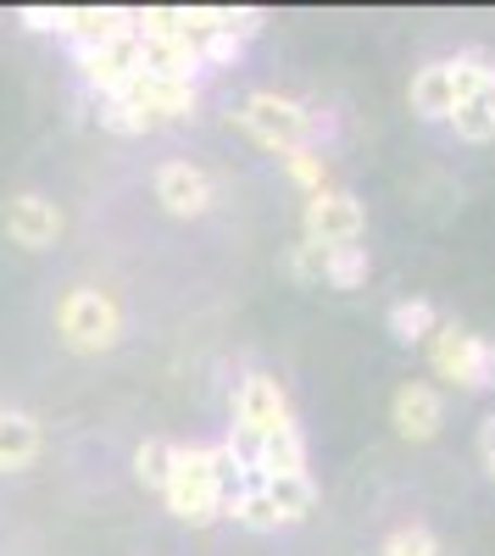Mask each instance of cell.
I'll return each mask as SVG.
<instances>
[{
	"instance_id": "1",
	"label": "cell",
	"mask_w": 495,
	"mask_h": 556,
	"mask_svg": "<svg viewBox=\"0 0 495 556\" xmlns=\"http://www.w3.org/2000/svg\"><path fill=\"white\" fill-rule=\"evenodd\" d=\"M234 490H245L234 456L223 445H173V468H167V484H162V506L190 523V529H206L229 513Z\"/></svg>"
},
{
	"instance_id": "2",
	"label": "cell",
	"mask_w": 495,
	"mask_h": 556,
	"mask_svg": "<svg viewBox=\"0 0 495 556\" xmlns=\"http://www.w3.org/2000/svg\"><path fill=\"white\" fill-rule=\"evenodd\" d=\"M51 323H56V340H62L73 356H106V351H117L123 334H128V317H123L117 295L101 290V285H73V290H62Z\"/></svg>"
},
{
	"instance_id": "3",
	"label": "cell",
	"mask_w": 495,
	"mask_h": 556,
	"mask_svg": "<svg viewBox=\"0 0 495 556\" xmlns=\"http://www.w3.org/2000/svg\"><path fill=\"white\" fill-rule=\"evenodd\" d=\"M229 117L240 123L245 139H256V146L274 151V156H290V151L312 146V134H318V117H312L301 101L279 96V89H251Z\"/></svg>"
},
{
	"instance_id": "4",
	"label": "cell",
	"mask_w": 495,
	"mask_h": 556,
	"mask_svg": "<svg viewBox=\"0 0 495 556\" xmlns=\"http://www.w3.org/2000/svg\"><path fill=\"white\" fill-rule=\"evenodd\" d=\"M229 417H234L229 434H240V440H251V445H267V440H279V434L301 429V424H295V406H290V395H284V384H279L274 374H262V367H251V374L234 384Z\"/></svg>"
},
{
	"instance_id": "5",
	"label": "cell",
	"mask_w": 495,
	"mask_h": 556,
	"mask_svg": "<svg viewBox=\"0 0 495 556\" xmlns=\"http://www.w3.org/2000/svg\"><path fill=\"white\" fill-rule=\"evenodd\" d=\"M429 367L440 379H452L457 390H495V340L462 329V323H440L429 334Z\"/></svg>"
},
{
	"instance_id": "6",
	"label": "cell",
	"mask_w": 495,
	"mask_h": 556,
	"mask_svg": "<svg viewBox=\"0 0 495 556\" xmlns=\"http://www.w3.org/2000/svg\"><path fill=\"white\" fill-rule=\"evenodd\" d=\"M62 228H67V212L45 190H12L0 201V235H7V245H17L28 256L51 251L62 240Z\"/></svg>"
},
{
	"instance_id": "7",
	"label": "cell",
	"mask_w": 495,
	"mask_h": 556,
	"mask_svg": "<svg viewBox=\"0 0 495 556\" xmlns=\"http://www.w3.org/2000/svg\"><path fill=\"white\" fill-rule=\"evenodd\" d=\"M301 228H306V240L312 245H323V251H340V245H363L368 235V212L363 201H356L351 190H318V195H306L301 206Z\"/></svg>"
},
{
	"instance_id": "8",
	"label": "cell",
	"mask_w": 495,
	"mask_h": 556,
	"mask_svg": "<svg viewBox=\"0 0 495 556\" xmlns=\"http://www.w3.org/2000/svg\"><path fill=\"white\" fill-rule=\"evenodd\" d=\"M151 195H156V206L167 217L195 223V217H206L217 206V178L201 162H190V156H167L156 167V178H151Z\"/></svg>"
},
{
	"instance_id": "9",
	"label": "cell",
	"mask_w": 495,
	"mask_h": 556,
	"mask_svg": "<svg viewBox=\"0 0 495 556\" xmlns=\"http://www.w3.org/2000/svg\"><path fill=\"white\" fill-rule=\"evenodd\" d=\"M106 101H123L128 112H140V117L156 128V123H185V117H195L201 89H195V84H178V78L128 73V84L117 89V96H106Z\"/></svg>"
},
{
	"instance_id": "10",
	"label": "cell",
	"mask_w": 495,
	"mask_h": 556,
	"mask_svg": "<svg viewBox=\"0 0 495 556\" xmlns=\"http://www.w3.org/2000/svg\"><path fill=\"white\" fill-rule=\"evenodd\" d=\"M73 67L89 89H101V101H106L128 84V73H140V39L128 28V34L101 39V45H73Z\"/></svg>"
},
{
	"instance_id": "11",
	"label": "cell",
	"mask_w": 495,
	"mask_h": 556,
	"mask_svg": "<svg viewBox=\"0 0 495 556\" xmlns=\"http://www.w3.org/2000/svg\"><path fill=\"white\" fill-rule=\"evenodd\" d=\"M134 39H140V73L195 84V73H201V51H195L185 34H167V28H134Z\"/></svg>"
},
{
	"instance_id": "12",
	"label": "cell",
	"mask_w": 495,
	"mask_h": 556,
	"mask_svg": "<svg viewBox=\"0 0 495 556\" xmlns=\"http://www.w3.org/2000/svg\"><path fill=\"white\" fill-rule=\"evenodd\" d=\"M390 424H395V434H401V440H412V445L434 440V434H440V424H445V401H440V390H434V384H423V379L401 384V390H395V401H390Z\"/></svg>"
},
{
	"instance_id": "13",
	"label": "cell",
	"mask_w": 495,
	"mask_h": 556,
	"mask_svg": "<svg viewBox=\"0 0 495 556\" xmlns=\"http://www.w3.org/2000/svg\"><path fill=\"white\" fill-rule=\"evenodd\" d=\"M45 451L39 417L23 406H0V473H28Z\"/></svg>"
},
{
	"instance_id": "14",
	"label": "cell",
	"mask_w": 495,
	"mask_h": 556,
	"mask_svg": "<svg viewBox=\"0 0 495 556\" xmlns=\"http://www.w3.org/2000/svg\"><path fill=\"white\" fill-rule=\"evenodd\" d=\"M407 101L423 123H445L457 112V84H452V62H423L412 73V89H407Z\"/></svg>"
},
{
	"instance_id": "15",
	"label": "cell",
	"mask_w": 495,
	"mask_h": 556,
	"mask_svg": "<svg viewBox=\"0 0 495 556\" xmlns=\"http://www.w3.org/2000/svg\"><path fill=\"white\" fill-rule=\"evenodd\" d=\"M262 495L279 506L284 529L290 523H306L312 506H318V484H312V473H279V479H262Z\"/></svg>"
},
{
	"instance_id": "16",
	"label": "cell",
	"mask_w": 495,
	"mask_h": 556,
	"mask_svg": "<svg viewBox=\"0 0 495 556\" xmlns=\"http://www.w3.org/2000/svg\"><path fill=\"white\" fill-rule=\"evenodd\" d=\"M134 28V12H117V7H67V39L73 45H101V39H117Z\"/></svg>"
},
{
	"instance_id": "17",
	"label": "cell",
	"mask_w": 495,
	"mask_h": 556,
	"mask_svg": "<svg viewBox=\"0 0 495 556\" xmlns=\"http://www.w3.org/2000/svg\"><path fill=\"white\" fill-rule=\"evenodd\" d=\"M223 518H234V529H245V534H279V529H284L279 506L262 495V484L234 490V501H229V513H223Z\"/></svg>"
},
{
	"instance_id": "18",
	"label": "cell",
	"mask_w": 495,
	"mask_h": 556,
	"mask_svg": "<svg viewBox=\"0 0 495 556\" xmlns=\"http://www.w3.org/2000/svg\"><path fill=\"white\" fill-rule=\"evenodd\" d=\"M445 123H452L468 146H490V139H495V84L479 89V96H468V101H457V112Z\"/></svg>"
},
{
	"instance_id": "19",
	"label": "cell",
	"mask_w": 495,
	"mask_h": 556,
	"mask_svg": "<svg viewBox=\"0 0 495 556\" xmlns=\"http://www.w3.org/2000/svg\"><path fill=\"white\" fill-rule=\"evenodd\" d=\"M440 329V312L429 306V301H395L390 306V334L401 340V345H429V334Z\"/></svg>"
},
{
	"instance_id": "20",
	"label": "cell",
	"mask_w": 495,
	"mask_h": 556,
	"mask_svg": "<svg viewBox=\"0 0 495 556\" xmlns=\"http://www.w3.org/2000/svg\"><path fill=\"white\" fill-rule=\"evenodd\" d=\"M279 162H284V173H290L295 190H306V195L329 190V156H323V146H301V151H290V156H279Z\"/></svg>"
},
{
	"instance_id": "21",
	"label": "cell",
	"mask_w": 495,
	"mask_h": 556,
	"mask_svg": "<svg viewBox=\"0 0 495 556\" xmlns=\"http://www.w3.org/2000/svg\"><path fill=\"white\" fill-rule=\"evenodd\" d=\"M368 245H340V251H329V278L323 285L329 290H363L368 285Z\"/></svg>"
},
{
	"instance_id": "22",
	"label": "cell",
	"mask_w": 495,
	"mask_h": 556,
	"mask_svg": "<svg viewBox=\"0 0 495 556\" xmlns=\"http://www.w3.org/2000/svg\"><path fill=\"white\" fill-rule=\"evenodd\" d=\"M167 468H173V440H145L140 451H134V479H140L151 495H162Z\"/></svg>"
},
{
	"instance_id": "23",
	"label": "cell",
	"mask_w": 495,
	"mask_h": 556,
	"mask_svg": "<svg viewBox=\"0 0 495 556\" xmlns=\"http://www.w3.org/2000/svg\"><path fill=\"white\" fill-rule=\"evenodd\" d=\"M452 84H457V101H468L495 84V62L484 51H462V56H452Z\"/></svg>"
},
{
	"instance_id": "24",
	"label": "cell",
	"mask_w": 495,
	"mask_h": 556,
	"mask_svg": "<svg viewBox=\"0 0 495 556\" xmlns=\"http://www.w3.org/2000/svg\"><path fill=\"white\" fill-rule=\"evenodd\" d=\"M290 278H295V285H312V290H318L323 278H329V251L312 245V240L290 245Z\"/></svg>"
},
{
	"instance_id": "25",
	"label": "cell",
	"mask_w": 495,
	"mask_h": 556,
	"mask_svg": "<svg viewBox=\"0 0 495 556\" xmlns=\"http://www.w3.org/2000/svg\"><path fill=\"white\" fill-rule=\"evenodd\" d=\"M379 556H440V540H434L423 523H407V529H395V534L384 540Z\"/></svg>"
},
{
	"instance_id": "26",
	"label": "cell",
	"mask_w": 495,
	"mask_h": 556,
	"mask_svg": "<svg viewBox=\"0 0 495 556\" xmlns=\"http://www.w3.org/2000/svg\"><path fill=\"white\" fill-rule=\"evenodd\" d=\"M101 128H106V134H128V139L151 134V123H145L140 112H128L123 101H101Z\"/></svg>"
},
{
	"instance_id": "27",
	"label": "cell",
	"mask_w": 495,
	"mask_h": 556,
	"mask_svg": "<svg viewBox=\"0 0 495 556\" xmlns=\"http://www.w3.org/2000/svg\"><path fill=\"white\" fill-rule=\"evenodd\" d=\"M240 51H245L240 34H212V39H201V67H229V62H240Z\"/></svg>"
},
{
	"instance_id": "28",
	"label": "cell",
	"mask_w": 495,
	"mask_h": 556,
	"mask_svg": "<svg viewBox=\"0 0 495 556\" xmlns=\"http://www.w3.org/2000/svg\"><path fill=\"white\" fill-rule=\"evenodd\" d=\"M17 23L28 34H67V7H23Z\"/></svg>"
},
{
	"instance_id": "29",
	"label": "cell",
	"mask_w": 495,
	"mask_h": 556,
	"mask_svg": "<svg viewBox=\"0 0 495 556\" xmlns=\"http://www.w3.org/2000/svg\"><path fill=\"white\" fill-rule=\"evenodd\" d=\"M479 451H484V462H495V412L484 417V429H479Z\"/></svg>"
},
{
	"instance_id": "30",
	"label": "cell",
	"mask_w": 495,
	"mask_h": 556,
	"mask_svg": "<svg viewBox=\"0 0 495 556\" xmlns=\"http://www.w3.org/2000/svg\"><path fill=\"white\" fill-rule=\"evenodd\" d=\"M490 479H495V462H490Z\"/></svg>"
}]
</instances>
